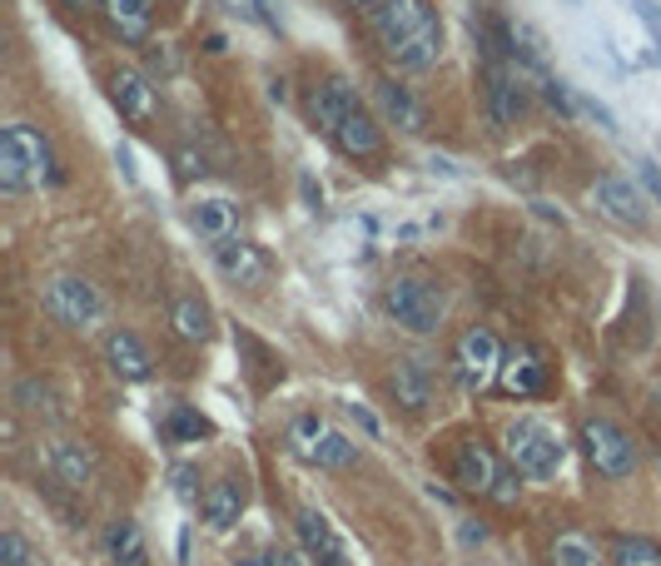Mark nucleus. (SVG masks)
<instances>
[{
  "mask_svg": "<svg viewBox=\"0 0 661 566\" xmlns=\"http://www.w3.org/2000/svg\"><path fill=\"white\" fill-rule=\"evenodd\" d=\"M368 36L378 40V50L388 56V66L423 75L443 60V16L433 10V0H373L364 10Z\"/></svg>",
  "mask_w": 661,
  "mask_h": 566,
  "instance_id": "nucleus-1",
  "label": "nucleus"
},
{
  "mask_svg": "<svg viewBox=\"0 0 661 566\" xmlns=\"http://www.w3.org/2000/svg\"><path fill=\"white\" fill-rule=\"evenodd\" d=\"M66 169H60L50 140L36 125H6L0 130V189L6 195H30V189L60 185Z\"/></svg>",
  "mask_w": 661,
  "mask_h": 566,
  "instance_id": "nucleus-2",
  "label": "nucleus"
},
{
  "mask_svg": "<svg viewBox=\"0 0 661 566\" xmlns=\"http://www.w3.org/2000/svg\"><path fill=\"white\" fill-rule=\"evenodd\" d=\"M503 457L527 483H552L562 473V463H568V443L542 418H513L503 433Z\"/></svg>",
  "mask_w": 661,
  "mask_h": 566,
  "instance_id": "nucleus-3",
  "label": "nucleus"
},
{
  "mask_svg": "<svg viewBox=\"0 0 661 566\" xmlns=\"http://www.w3.org/2000/svg\"><path fill=\"white\" fill-rule=\"evenodd\" d=\"M383 314L398 328L418 338H433L447 318V294L433 279H413V274H398V279L383 284Z\"/></svg>",
  "mask_w": 661,
  "mask_h": 566,
  "instance_id": "nucleus-4",
  "label": "nucleus"
},
{
  "mask_svg": "<svg viewBox=\"0 0 661 566\" xmlns=\"http://www.w3.org/2000/svg\"><path fill=\"white\" fill-rule=\"evenodd\" d=\"M578 447L582 457H588V467L596 477H606V483H627V477H637V467H642V447H637V437L627 433V427H616L612 418H588L578 427Z\"/></svg>",
  "mask_w": 661,
  "mask_h": 566,
  "instance_id": "nucleus-5",
  "label": "nucleus"
},
{
  "mask_svg": "<svg viewBox=\"0 0 661 566\" xmlns=\"http://www.w3.org/2000/svg\"><path fill=\"white\" fill-rule=\"evenodd\" d=\"M40 308L50 314V324L70 334H90L95 324H105V294L80 274H56L40 284Z\"/></svg>",
  "mask_w": 661,
  "mask_h": 566,
  "instance_id": "nucleus-6",
  "label": "nucleus"
},
{
  "mask_svg": "<svg viewBox=\"0 0 661 566\" xmlns=\"http://www.w3.org/2000/svg\"><path fill=\"white\" fill-rule=\"evenodd\" d=\"M532 90H537V80H532L522 66H513V60H503V56H487V66H483V100H487V120H493L497 130H513V125L527 120Z\"/></svg>",
  "mask_w": 661,
  "mask_h": 566,
  "instance_id": "nucleus-7",
  "label": "nucleus"
},
{
  "mask_svg": "<svg viewBox=\"0 0 661 566\" xmlns=\"http://www.w3.org/2000/svg\"><path fill=\"white\" fill-rule=\"evenodd\" d=\"M447 477H453L467 497H487V502H493L497 487H503V477H507V463H503V453H497L487 437L463 433L453 443V453H447Z\"/></svg>",
  "mask_w": 661,
  "mask_h": 566,
  "instance_id": "nucleus-8",
  "label": "nucleus"
},
{
  "mask_svg": "<svg viewBox=\"0 0 661 566\" xmlns=\"http://www.w3.org/2000/svg\"><path fill=\"white\" fill-rule=\"evenodd\" d=\"M503 373V344H497V334L487 324H473L457 334L453 344V378L463 393H483L493 388V378Z\"/></svg>",
  "mask_w": 661,
  "mask_h": 566,
  "instance_id": "nucleus-9",
  "label": "nucleus"
},
{
  "mask_svg": "<svg viewBox=\"0 0 661 566\" xmlns=\"http://www.w3.org/2000/svg\"><path fill=\"white\" fill-rule=\"evenodd\" d=\"M105 90H110V105L120 110V120L135 125V130H149V125L159 120V85L149 80L145 70H135V66L110 70Z\"/></svg>",
  "mask_w": 661,
  "mask_h": 566,
  "instance_id": "nucleus-10",
  "label": "nucleus"
},
{
  "mask_svg": "<svg viewBox=\"0 0 661 566\" xmlns=\"http://www.w3.org/2000/svg\"><path fill=\"white\" fill-rule=\"evenodd\" d=\"M592 209L602 214V219H612L616 229H647V219H652V209H647V195L637 189V179L627 175H602L592 185Z\"/></svg>",
  "mask_w": 661,
  "mask_h": 566,
  "instance_id": "nucleus-11",
  "label": "nucleus"
},
{
  "mask_svg": "<svg viewBox=\"0 0 661 566\" xmlns=\"http://www.w3.org/2000/svg\"><path fill=\"white\" fill-rule=\"evenodd\" d=\"M358 105V90L344 80V75H324V80H314V85H304V115H308V125H314L318 135H334L338 125H344V115Z\"/></svg>",
  "mask_w": 661,
  "mask_h": 566,
  "instance_id": "nucleus-12",
  "label": "nucleus"
},
{
  "mask_svg": "<svg viewBox=\"0 0 661 566\" xmlns=\"http://www.w3.org/2000/svg\"><path fill=\"white\" fill-rule=\"evenodd\" d=\"M215 269L224 274V284H234V288H264L274 279V259L259 249V244L239 239V234L215 244Z\"/></svg>",
  "mask_w": 661,
  "mask_h": 566,
  "instance_id": "nucleus-13",
  "label": "nucleus"
},
{
  "mask_svg": "<svg viewBox=\"0 0 661 566\" xmlns=\"http://www.w3.org/2000/svg\"><path fill=\"white\" fill-rule=\"evenodd\" d=\"M328 145H334L344 159H358V165H368V159H383V149H388V140H383V120L368 110L364 100H358L354 110L344 115V125L328 135Z\"/></svg>",
  "mask_w": 661,
  "mask_h": 566,
  "instance_id": "nucleus-14",
  "label": "nucleus"
},
{
  "mask_svg": "<svg viewBox=\"0 0 661 566\" xmlns=\"http://www.w3.org/2000/svg\"><path fill=\"white\" fill-rule=\"evenodd\" d=\"M294 532H298V547H304L318 566H348V547L338 542L334 522H328L318 507H298Z\"/></svg>",
  "mask_w": 661,
  "mask_h": 566,
  "instance_id": "nucleus-15",
  "label": "nucleus"
},
{
  "mask_svg": "<svg viewBox=\"0 0 661 566\" xmlns=\"http://www.w3.org/2000/svg\"><path fill=\"white\" fill-rule=\"evenodd\" d=\"M373 100H378L383 125H398L403 135H423V130H428V110H423V100L408 90V85L373 80Z\"/></svg>",
  "mask_w": 661,
  "mask_h": 566,
  "instance_id": "nucleus-16",
  "label": "nucleus"
},
{
  "mask_svg": "<svg viewBox=\"0 0 661 566\" xmlns=\"http://www.w3.org/2000/svg\"><path fill=\"white\" fill-rule=\"evenodd\" d=\"M95 10L120 46H145L155 30V0H100Z\"/></svg>",
  "mask_w": 661,
  "mask_h": 566,
  "instance_id": "nucleus-17",
  "label": "nucleus"
},
{
  "mask_svg": "<svg viewBox=\"0 0 661 566\" xmlns=\"http://www.w3.org/2000/svg\"><path fill=\"white\" fill-rule=\"evenodd\" d=\"M105 363H110V373L120 383L155 378V358H149V348L140 344V334H130V328H110V334H105Z\"/></svg>",
  "mask_w": 661,
  "mask_h": 566,
  "instance_id": "nucleus-18",
  "label": "nucleus"
},
{
  "mask_svg": "<svg viewBox=\"0 0 661 566\" xmlns=\"http://www.w3.org/2000/svg\"><path fill=\"white\" fill-rule=\"evenodd\" d=\"M244 507H249V487H244V477H215V483L205 487V502H199V512H205V527H209V532L239 527Z\"/></svg>",
  "mask_w": 661,
  "mask_h": 566,
  "instance_id": "nucleus-19",
  "label": "nucleus"
},
{
  "mask_svg": "<svg viewBox=\"0 0 661 566\" xmlns=\"http://www.w3.org/2000/svg\"><path fill=\"white\" fill-rule=\"evenodd\" d=\"M388 388L403 413H423L433 403V368L423 358H398L388 373Z\"/></svg>",
  "mask_w": 661,
  "mask_h": 566,
  "instance_id": "nucleus-20",
  "label": "nucleus"
},
{
  "mask_svg": "<svg viewBox=\"0 0 661 566\" xmlns=\"http://www.w3.org/2000/svg\"><path fill=\"white\" fill-rule=\"evenodd\" d=\"M189 229L199 234L205 244H224L239 234V205L224 195H209L199 199V205H189Z\"/></svg>",
  "mask_w": 661,
  "mask_h": 566,
  "instance_id": "nucleus-21",
  "label": "nucleus"
},
{
  "mask_svg": "<svg viewBox=\"0 0 661 566\" xmlns=\"http://www.w3.org/2000/svg\"><path fill=\"white\" fill-rule=\"evenodd\" d=\"M497 383H503V393L507 398H537V393H547V383H552V373H547V363H542L537 354H513V358H503V373H497Z\"/></svg>",
  "mask_w": 661,
  "mask_h": 566,
  "instance_id": "nucleus-22",
  "label": "nucleus"
},
{
  "mask_svg": "<svg viewBox=\"0 0 661 566\" xmlns=\"http://www.w3.org/2000/svg\"><path fill=\"white\" fill-rule=\"evenodd\" d=\"M50 473H56V483L80 493V487L95 483V453L75 437H60V443H50Z\"/></svg>",
  "mask_w": 661,
  "mask_h": 566,
  "instance_id": "nucleus-23",
  "label": "nucleus"
},
{
  "mask_svg": "<svg viewBox=\"0 0 661 566\" xmlns=\"http://www.w3.org/2000/svg\"><path fill=\"white\" fill-rule=\"evenodd\" d=\"M169 328H175V338H185V344H209V338H215V314H209V304L199 294H179L175 304H169Z\"/></svg>",
  "mask_w": 661,
  "mask_h": 566,
  "instance_id": "nucleus-24",
  "label": "nucleus"
},
{
  "mask_svg": "<svg viewBox=\"0 0 661 566\" xmlns=\"http://www.w3.org/2000/svg\"><path fill=\"white\" fill-rule=\"evenodd\" d=\"M159 437H165L169 447L209 443V437H215V423H209L199 408H189V403H169V413L159 418Z\"/></svg>",
  "mask_w": 661,
  "mask_h": 566,
  "instance_id": "nucleus-25",
  "label": "nucleus"
},
{
  "mask_svg": "<svg viewBox=\"0 0 661 566\" xmlns=\"http://www.w3.org/2000/svg\"><path fill=\"white\" fill-rule=\"evenodd\" d=\"M547 566H606V552L596 547L592 532L568 527L547 542Z\"/></svg>",
  "mask_w": 661,
  "mask_h": 566,
  "instance_id": "nucleus-26",
  "label": "nucleus"
},
{
  "mask_svg": "<svg viewBox=\"0 0 661 566\" xmlns=\"http://www.w3.org/2000/svg\"><path fill=\"white\" fill-rule=\"evenodd\" d=\"M105 557H110V566H149L140 522H135V517H115L110 527H105Z\"/></svg>",
  "mask_w": 661,
  "mask_h": 566,
  "instance_id": "nucleus-27",
  "label": "nucleus"
},
{
  "mask_svg": "<svg viewBox=\"0 0 661 566\" xmlns=\"http://www.w3.org/2000/svg\"><path fill=\"white\" fill-rule=\"evenodd\" d=\"M606 562L612 566H661V542L647 537V532H612Z\"/></svg>",
  "mask_w": 661,
  "mask_h": 566,
  "instance_id": "nucleus-28",
  "label": "nucleus"
},
{
  "mask_svg": "<svg viewBox=\"0 0 661 566\" xmlns=\"http://www.w3.org/2000/svg\"><path fill=\"white\" fill-rule=\"evenodd\" d=\"M308 467H318V473H348V467H358V443L348 433H334V427H328L318 453L308 457Z\"/></svg>",
  "mask_w": 661,
  "mask_h": 566,
  "instance_id": "nucleus-29",
  "label": "nucleus"
},
{
  "mask_svg": "<svg viewBox=\"0 0 661 566\" xmlns=\"http://www.w3.org/2000/svg\"><path fill=\"white\" fill-rule=\"evenodd\" d=\"M234 344H239L244 348V354H249L254 363H249V368L254 373H259V388H274V383H279L284 378V363L279 358H274L269 354V348H264L259 344V338H254V334H244V328H234Z\"/></svg>",
  "mask_w": 661,
  "mask_h": 566,
  "instance_id": "nucleus-30",
  "label": "nucleus"
},
{
  "mask_svg": "<svg viewBox=\"0 0 661 566\" xmlns=\"http://www.w3.org/2000/svg\"><path fill=\"white\" fill-rule=\"evenodd\" d=\"M324 433H328V423L318 418V413H298V418L289 423V453L308 463V457L318 453V443H324Z\"/></svg>",
  "mask_w": 661,
  "mask_h": 566,
  "instance_id": "nucleus-31",
  "label": "nucleus"
},
{
  "mask_svg": "<svg viewBox=\"0 0 661 566\" xmlns=\"http://www.w3.org/2000/svg\"><path fill=\"white\" fill-rule=\"evenodd\" d=\"M537 95L547 100V110L562 115V120H578V115H582V95H572V85L552 80V75H542V80H537Z\"/></svg>",
  "mask_w": 661,
  "mask_h": 566,
  "instance_id": "nucleus-32",
  "label": "nucleus"
},
{
  "mask_svg": "<svg viewBox=\"0 0 661 566\" xmlns=\"http://www.w3.org/2000/svg\"><path fill=\"white\" fill-rule=\"evenodd\" d=\"M0 566H36V552L16 527H6V537H0Z\"/></svg>",
  "mask_w": 661,
  "mask_h": 566,
  "instance_id": "nucleus-33",
  "label": "nucleus"
},
{
  "mask_svg": "<svg viewBox=\"0 0 661 566\" xmlns=\"http://www.w3.org/2000/svg\"><path fill=\"white\" fill-rule=\"evenodd\" d=\"M16 403L26 413H50V388L40 378H20L16 383Z\"/></svg>",
  "mask_w": 661,
  "mask_h": 566,
  "instance_id": "nucleus-34",
  "label": "nucleus"
},
{
  "mask_svg": "<svg viewBox=\"0 0 661 566\" xmlns=\"http://www.w3.org/2000/svg\"><path fill=\"white\" fill-rule=\"evenodd\" d=\"M175 175H179V185H195V179H205V155H199L195 145H179L175 149Z\"/></svg>",
  "mask_w": 661,
  "mask_h": 566,
  "instance_id": "nucleus-35",
  "label": "nucleus"
},
{
  "mask_svg": "<svg viewBox=\"0 0 661 566\" xmlns=\"http://www.w3.org/2000/svg\"><path fill=\"white\" fill-rule=\"evenodd\" d=\"M169 477H175V493L185 497V502H205V493H199V467L179 463V467H175V473H169Z\"/></svg>",
  "mask_w": 661,
  "mask_h": 566,
  "instance_id": "nucleus-36",
  "label": "nucleus"
},
{
  "mask_svg": "<svg viewBox=\"0 0 661 566\" xmlns=\"http://www.w3.org/2000/svg\"><path fill=\"white\" fill-rule=\"evenodd\" d=\"M632 10H637V20L652 30V46H657V56H661V0H632Z\"/></svg>",
  "mask_w": 661,
  "mask_h": 566,
  "instance_id": "nucleus-37",
  "label": "nucleus"
},
{
  "mask_svg": "<svg viewBox=\"0 0 661 566\" xmlns=\"http://www.w3.org/2000/svg\"><path fill=\"white\" fill-rule=\"evenodd\" d=\"M298 195H304V209H314V214H324V185H318L314 175H298Z\"/></svg>",
  "mask_w": 661,
  "mask_h": 566,
  "instance_id": "nucleus-38",
  "label": "nucleus"
},
{
  "mask_svg": "<svg viewBox=\"0 0 661 566\" xmlns=\"http://www.w3.org/2000/svg\"><path fill=\"white\" fill-rule=\"evenodd\" d=\"M582 115H592V120L602 125V130H622V125H616V115H612V105L592 100V95H582Z\"/></svg>",
  "mask_w": 661,
  "mask_h": 566,
  "instance_id": "nucleus-39",
  "label": "nucleus"
},
{
  "mask_svg": "<svg viewBox=\"0 0 661 566\" xmlns=\"http://www.w3.org/2000/svg\"><path fill=\"white\" fill-rule=\"evenodd\" d=\"M348 418H354L358 427H364V433H368V437H383V423H378V418H373V413L364 408V403H348Z\"/></svg>",
  "mask_w": 661,
  "mask_h": 566,
  "instance_id": "nucleus-40",
  "label": "nucleus"
},
{
  "mask_svg": "<svg viewBox=\"0 0 661 566\" xmlns=\"http://www.w3.org/2000/svg\"><path fill=\"white\" fill-rule=\"evenodd\" d=\"M224 10H229L234 20H254V26H259V0H219Z\"/></svg>",
  "mask_w": 661,
  "mask_h": 566,
  "instance_id": "nucleus-41",
  "label": "nucleus"
},
{
  "mask_svg": "<svg viewBox=\"0 0 661 566\" xmlns=\"http://www.w3.org/2000/svg\"><path fill=\"white\" fill-rule=\"evenodd\" d=\"M637 175H642V185L661 199V169H657V159H637Z\"/></svg>",
  "mask_w": 661,
  "mask_h": 566,
  "instance_id": "nucleus-42",
  "label": "nucleus"
},
{
  "mask_svg": "<svg viewBox=\"0 0 661 566\" xmlns=\"http://www.w3.org/2000/svg\"><path fill=\"white\" fill-rule=\"evenodd\" d=\"M279 562H284V566H318V562L308 557L304 547H294V552H279Z\"/></svg>",
  "mask_w": 661,
  "mask_h": 566,
  "instance_id": "nucleus-43",
  "label": "nucleus"
},
{
  "mask_svg": "<svg viewBox=\"0 0 661 566\" xmlns=\"http://www.w3.org/2000/svg\"><path fill=\"white\" fill-rule=\"evenodd\" d=\"M483 537H487L483 522H463V542H467V547H473V542H483Z\"/></svg>",
  "mask_w": 661,
  "mask_h": 566,
  "instance_id": "nucleus-44",
  "label": "nucleus"
},
{
  "mask_svg": "<svg viewBox=\"0 0 661 566\" xmlns=\"http://www.w3.org/2000/svg\"><path fill=\"white\" fill-rule=\"evenodd\" d=\"M56 6H60V10H70V16H85V10L100 6V0H56Z\"/></svg>",
  "mask_w": 661,
  "mask_h": 566,
  "instance_id": "nucleus-45",
  "label": "nucleus"
},
{
  "mask_svg": "<svg viewBox=\"0 0 661 566\" xmlns=\"http://www.w3.org/2000/svg\"><path fill=\"white\" fill-rule=\"evenodd\" d=\"M234 566H284L279 557H264V552H254V557H239Z\"/></svg>",
  "mask_w": 661,
  "mask_h": 566,
  "instance_id": "nucleus-46",
  "label": "nucleus"
},
{
  "mask_svg": "<svg viewBox=\"0 0 661 566\" xmlns=\"http://www.w3.org/2000/svg\"><path fill=\"white\" fill-rule=\"evenodd\" d=\"M428 497L443 502V507H453V493H447V487H438V483H428Z\"/></svg>",
  "mask_w": 661,
  "mask_h": 566,
  "instance_id": "nucleus-47",
  "label": "nucleus"
},
{
  "mask_svg": "<svg viewBox=\"0 0 661 566\" xmlns=\"http://www.w3.org/2000/svg\"><path fill=\"white\" fill-rule=\"evenodd\" d=\"M344 6H354V10H368V6H373V0H344Z\"/></svg>",
  "mask_w": 661,
  "mask_h": 566,
  "instance_id": "nucleus-48",
  "label": "nucleus"
},
{
  "mask_svg": "<svg viewBox=\"0 0 661 566\" xmlns=\"http://www.w3.org/2000/svg\"><path fill=\"white\" fill-rule=\"evenodd\" d=\"M562 6H578V0H562Z\"/></svg>",
  "mask_w": 661,
  "mask_h": 566,
  "instance_id": "nucleus-49",
  "label": "nucleus"
},
{
  "mask_svg": "<svg viewBox=\"0 0 661 566\" xmlns=\"http://www.w3.org/2000/svg\"><path fill=\"white\" fill-rule=\"evenodd\" d=\"M169 6H179V0H169Z\"/></svg>",
  "mask_w": 661,
  "mask_h": 566,
  "instance_id": "nucleus-50",
  "label": "nucleus"
}]
</instances>
